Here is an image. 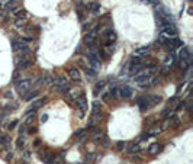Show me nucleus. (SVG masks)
Listing matches in <instances>:
<instances>
[{
	"label": "nucleus",
	"mask_w": 193,
	"mask_h": 164,
	"mask_svg": "<svg viewBox=\"0 0 193 164\" xmlns=\"http://www.w3.org/2000/svg\"><path fill=\"white\" fill-rule=\"evenodd\" d=\"M15 25H16V28H22V26H23V21H21V19H18V21L15 22Z\"/></svg>",
	"instance_id": "41"
},
{
	"label": "nucleus",
	"mask_w": 193,
	"mask_h": 164,
	"mask_svg": "<svg viewBox=\"0 0 193 164\" xmlns=\"http://www.w3.org/2000/svg\"><path fill=\"white\" fill-rule=\"evenodd\" d=\"M148 102H150V105H157L161 102V98L160 96H150L148 98Z\"/></svg>",
	"instance_id": "22"
},
{
	"label": "nucleus",
	"mask_w": 193,
	"mask_h": 164,
	"mask_svg": "<svg viewBox=\"0 0 193 164\" xmlns=\"http://www.w3.org/2000/svg\"><path fill=\"white\" fill-rule=\"evenodd\" d=\"M116 147H118V150H124L126 147V142L125 141H119L118 144H116Z\"/></svg>",
	"instance_id": "36"
},
{
	"label": "nucleus",
	"mask_w": 193,
	"mask_h": 164,
	"mask_svg": "<svg viewBox=\"0 0 193 164\" xmlns=\"http://www.w3.org/2000/svg\"><path fill=\"white\" fill-rule=\"evenodd\" d=\"M48 119V115H42V118H41V122H45Z\"/></svg>",
	"instance_id": "42"
},
{
	"label": "nucleus",
	"mask_w": 193,
	"mask_h": 164,
	"mask_svg": "<svg viewBox=\"0 0 193 164\" xmlns=\"http://www.w3.org/2000/svg\"><path fill=\"white\" fill-rule=\"evenodd\" d=\"M3 7H4V10H7V12L16 10V7H18V1H16V0H9V1H6V3L3 4Z\"/></svg>",
	"instance_id": "14"
},
{
	"label": "nucleus",
	"mask_w": 193,
	"mask_h": 164,
	"mask_svg": "<svg viewBox=\"0 0 193 164\" xmlns=\"http://www.w3.org/2000/svg\"><path fill=\"white\" fill-rule=\"evenodd\" d=\"M141 70H142V64H131L129 66V73L131 74H139Z\"/></svg>",
	"instance_id": "19"
},
{
	"label": "nucleus",
	"mask_w": 193,
	"mask_h": 164,
	"mask_svg": "<svg viewBox=\"0 0 193 164\" xmlns=\"http://www.w3.org/2000/svg\"><path fill=\"white\" fill-rule=\"evenodd\" d=\"M87 61H89V64H90L91 68H94V70H96V68H99V67H100V64H102V63H100L99 55L96 54L94 51H90V52L87 54Z\"/></svg>",
	"instance_id": "5"
},
{
	"label": "nucleus",
	"mask_w": 193,
	"mask_h": 164,
	"mask_svg": "<svg viewBox=\"0 0 193 164\" xmlns=\"http://www.w3.org/2000/svg\"><path fill=\"white\" fill-rule=\"evenodd\" d=\"M161 35H164L166 38H176V35H177V29L174 28V25L166 26V28L161 29Z\"/></svg>",
	"instance_id": "7"
},
{
	"label": "nucleus",
	"mask_w": 193,
	"mask_h": 164,
	"mask_svg": "<svg viewBox=\"0 0 193 164\" xmlns=\"http://www.w3.org/2000/svg\"><path fill=\"white\" fill-rule=\"evenodd\" d=\"M100 106H102V105H100V102L94 100V102H93V112H94V110H100Z\"/></svg>",
	"instance_id": "34"
},
{
	"label": "nucleus",
	"mask_w": 193,
	"mask_h": 164,
	"mask_svg": "<svg viewBox=\"0 0 193 164\" xmlns=\"http://www.w3.org/2000/svg\"><path fill=\"white\" fill-rule=\"evenodd\" d=\"M94 142H96V144H100L105 148L109 147V138H108V137H100V135H99V137L94 138Z\"/></svg>",
	"instance_id": "16"
},
{
	"label": "nucleus",
	"mask_w": 193,
	"mask_h": 164,
	"mask_svg": "<svg viewBox=\"0 0 193 164\" xmlns=\"http://www.w3.org/2000/svg\"><path fill=\"white\" fill-rule=\"evenodd\" d=\"M28 132H29V134H35V132H36V128H31Z\"/></svg>",
	"instance_id": "44"
},
{
	"label": "nucleus",
	"mask_w": 193,
	"mask_h": 164,
	"mask_svg": "<svg viewBox=\"0 0 193 164\" xmlns=\"http://www.w3.org/2000/svg\"><path fill=\"white\" fill-rule=\"evenodd\" d=\"M42 103H44V99H42V100H38V102H35L34 105H32V110L35 112V110L38 109V108H39V106H41Z\"/></svg>",
	"instance_id": "32"
},
{
	"label": "nucleus",
	"mask_w": 193,
	"mask_h": 164,
	"mask_svg": "<svg viewBox=\"0 0 193 164\" xmlns=\"http://www.w3.org/2000/svg\"><path fill=\"white\" fill-rule=\"evenodd\" d=\"M86 74H87V77H96L97 71H96L94 68H91V67H87V68H86Z\"/></svg>",
	"instance_id": "23"
},
{
	"label": "nucleus",
	"mask_w": 193,
	"mask_h": 164,
	"mask_svg": "<svg viewBox=\"0 0 193 164\" xmlns=\"http://www.w3.org/2000/svg\"><path fill=\"white\" fill-rule=\"evenodd\" d=\"M161 151V145H160L158 142H152L150 147H148V153L151 154V155H154V154H158Z\"/></svg>",
	"instance_id": "15"
},
{
	"label": "nucleus",
	"mask_w": 193,
	"mask_h": 164,
	"mask_svg": "<svg viewBox=\"0 0 193 164\" xmlns=\"http://www.w3.org/2000/svg\"><path fill=\"white\" fill-rule=\"evenodd\" d=\"M171 112H173V109H170V108H167L166 110H163V113H161V118H167V116H170Z\"/></svg>",
	"instance_id": "31"
},
{
	"label": "nucleus",
	"mask_w": 193,
	"mask_h": 164,
	"mask_svg": "<svg viewBox=\"0 0 193 164\" xmlns=\"http://www.w3.org/2000/svg\"><path fill=\"white\" fill-rule=\"evenodd\" d=\"M0 144L6 148V147H9L10 145V137L9 135H0Z\"/></svg>",
	"instance_id": "20"
},
{
	"label": "nucleus",
	"mask_w": 193,
	"mask_h": 164,
	"mask_svg": "<svg viewBox=\"0 0 193 164\" xmlns=\"http://www.w3.org/2000/svg\"><path fill=\"white\" fill-rule=\"evenodd\" d=\"M76 105H77V109H79V115L80 118L84 116L86 113V109H87V100H86V96L84 95H80L77 100H76Z\"/></svg>",
	"instance_id": "4"
},
{
	"label": "nucleus",
	"mask_w": 193,
	"mask_h": 164,
	"mask_svg": "<svg viewBox=\"0 0 193 164\" xmlns=\"http://www.w3.org/2000/svg\"><path fill=\"white\" fill-rule=\"evenodd\" d=\"M39 144H41V140H35V142H34V145H35V147H38Z\"/></svg>",
	"instance_id": "43"
},
{
	"label": "nucleus",
	"mask_w": 193,
	"mask_h": 164,
	"mask_svg": "<svg viewBox=\"0 0 193 164\" xmlns=\"http://www.w3.org/2000/svg\"><path fill=\"white\" fill-rule=\"evenodd\" d=\"M118 93L121 95L122 99H131L134 96V89L129 86H122L121 89H118Z\"/></svg>",
	"instance_id": "6"
},
{
	"label": "nucleus",
	"mask_w": 193,
	"mask_h": 164,
	"mask_svg": "<svg viewBox=\"0 0 193 164\" xmlns=\"http://www.w3.org/2000/svg\"><path fill=\"white\" fill-rule=\"evenodd\" d=\"M6 98H9V99H12V98H13V96H12V93H10V92H7V93H6Z\"/></svg>",
	"instance_id": "45"
},
{
	"label": "nucleus",
	"mask_w": 193,
	"mask_h": 164,
	"mask_svg": "<svg viewBox=\"0 0 193 164\" xmlns=\"http://www.w3.org/2000/svg\"><path fill=\"white\" fill-rule=\"evenodd\" d=\"M102 36L105 38V39H106V41L112 42V44H113L115 41H116V38H118V36H116V32H115L112 28H109V29H105V31L102 32Z\"/></svg>",
	"instance_id": "9"
},
{
	"label": "nucleus",
	"mask_w": 193,
	"mask_h": 164,
	"mask_svg": "<svg viewBox=\"0 0 193 164\" xmlns=\"http://www.w3.org/2000/svg\"><path fill=\"white\" fill-rule=\"evenodd\" d=\"M21 39H22L23 42H26V44H28V42H32V41H34V38H32V36H25V38H21Z\"/></svg>",
	"instance_id": "39"
},
{
	"label": "nucleus",
	"mask_w": 193,
	"mask_h": 164,
	"mask_svg": "<svg viewBox=\"0 0 193 164\" xmlns=\"http://www.w3.org/2000/svg\"><path fill=\"white\" fill-rule=\"evenodd\" d=\"M148 51H150V48H148V47H141V48H138V49H136V55H138V57H141V55H147Z\"/></svg>",
	"instance_id": "21"
},
{
	"label": "nucleus",
	"mask_w": 193,
	"mask_h": 164,
	"mask_svg": "<svg viewBox=\"0 0 193 164\" xmlns=\"http://www.w3.org/2000/svg\"><path fill=\"white\" fill-rule=\"evenodd\" d=\"M12 48L15 52H29V45L23 42L22 39H13L12 41Z\"/></svg>",
	"instance_id": "1"
},
{
	"label": "nucleus",
	"mask_w": 193,
	"mask_h": 164,
	"mask_svg": "<svg viewBox=\"0 0 193 164\" xmlns=\"http://www.w3.org/2000/svg\"><path fill=\"white\" fill-rule=\"evenodd\" d=\"M89 132H90L91 135H96V134H99V129H97L96 126H90V129H89Z\"/></svg>",
	"instance_id": "38"
},
{
	"label": "nucleus",
	"mask_w": 193,
	"mask_h": 164,
	"mask_svg": "<svg viewBox=\"0 0 193 164\" xmlns=\"http://www.w3.org/2000/svg\"><path fill=\"white\" fill-rule=\"evenodd\" d=\"M26 16H28V12H26V10H21L19 13H16V18H18V19H21V21H25V19H26Z\"/></svg>",
	"instance_id": "25"
},
{
	"label": "nucleus",
	"mask_w": 193,
	"mask_h": 164,
	"mask_svg": "<svg viewBox=\"0 0 193 164\" xmlns=\"http://www.w3.org/2000/svg\"><path fill=\"white\" fill-rule=\"evenodd\" d=\"M164 47L169 49V51H174L176 48H180L183 45V42L179 39V38H166V41H164Z\"/></svg>",
	"instance_id": "3"
},
{
	"label": "nucleus",
	"mask_w": 193,
	"mask_h": 164,
	"mask_svg": "<svg viewBox=\"0 0 193 164\" xmlns=\"http://www.w3.org/2000/svg\"><path fill=\"white\" fill-rule=\"evenodd\" d=\"M131 64H142V58H141V57H138V55H134V57H132Z\"/></svg>",
	"instance_id": "27"
},
{
	"label": "nucleus",
	"mask_w": 193,
	"mask_h": 164,
	"mask_svg": "<svg viewBox=\"0 0 193 164\" xmlns=\"http://www.w3.org/2000/svg\"><path fill=\"white\" fill-rule=\"evenodd\" d=\"M21 164H28V163H26V161H22V163H21Z\"/></svg>",
	"instance_id": "46"
},
{
	"label": "nucleus",
	"mask_w": 193,
	"mask_h": 164,
	"mask_svg": "<svg viewBox=\"0 0 193 164\" xmlns=\"http://www.w3.org/2000/svg\"><path fill=\"white\" fill-rule=\"evenodd\" d=\"M94 158H96V154H94V153H90V154H87V155H86V160H87L89 163H91Z\"/></svg>",
	"instance_id": "33"
},
{
	"label": "nucleus",
	"mask_w": 193,
	"mask_h": 164,
	"mask_svg": "<svg viewBox=\"0 0 193 164\" xmlns=\"http://www.w3.org/2000/svg\"><path fill=\"white\" fill-rule=\"evenodd\" d=\"M26 31H28L29 33H32V35H35V32H36V29H35L34 26H28V28H26Z\"/></svg>",
	"instance_id": "40"
},
{
	"label": "nucleus",
	"mask_w": 193,
	"mask_h": 164,
	"mask_svg": "<svg viewBox=\"0 0 193 164\" xmlns=\"http://www.w3.org/2000/svg\"><path fill=\"white\" fill-rule=\"evenodd\" d=\"M23 145H25V140H23V135H21V137H18V140H16V147L22 150Z\"/></svg>",
	"instance_id": "24"
},
{
	"label": "nucleus",
	"mask_w": 193,
	"mask_h": 164,
	"mask_svg": "<svg viewBox=\"0 0 193 164\" xmlns=\"http://www.w3.org/2000/svg\"><path fill=\"white\" fill-rule=\"evenodd\" d=\"M138 151H139V145L134 142V144L129 147V153H138Z\"/></svg>",
	"instance_id": "29"
},
{
	"label": "nucleus",
	"mask_w": 193,
	"mask_h": 164,
	"mask_svg": "<svg viewBox=\"0 0 193 164\" xmlns=\"http://www.w3.org/2000/svg\"><path fill=\"white\" fill-rule=\"evenodd\" d=\"M77 15H79V19L83 22L84 21V18H86V15H84V12L83 10H77Z\"/></svg>",
	"instance_id": "37"
},
{
	"label": "nucleus",
	"mask_w": 193,
	"mask_h": 164,
	"mask_svg": "<svg viewBox=\"0 0 193 164\" xmlns=\"http://www.w3.org/2000/svg\"><path fill=\"white\" fill-rule=\"evenodd\" d=\"M136 103H138V106H139V110H141V112H145V110L151 106L150 102H148V98H139L138 100H136Z\"/></svg>",
	"instance_id": "11"
},
{
	"label": "nucleus",
	"mask_w": 193,
	"mask_h": 164,
	"mask_svg": "<svg viewBox=\"0 0 193 164\" xmlns=\"http://www.w3.org/2000/svg\"><path fill=\"white\" fill-rule=\"evenodd\" d=\"M25 95H28V96H23V99H25L26 102H31V100H34L35 98H38L39 92H38V90H32V92H26Z\"/></svg>",
	"instance_id": "17"
},
{
	"label": "nucleus",
	"mask_w": 193,
	"mask_h": 164,
	"mask_svg": "<svg viewBox=\"0 0 193 164\" xmlns=\"http://www.w3.org/2000/svg\"><path fill=\"white\" fill-rule=\"evenodd\" d=\"M31 84H32V80H31V78L21 80V81L16 84V90H18V93H19V95H22V96H25V93H26V92H29Z\"/></svg>",
	"instance_id": "2"
},
{
	"label": "nucleus",
	"mask_w": 193,
	"mask_h": 164,
	"mask_svg": "<svg viewBox=\"0 0 193 164\" xmlns=\"http://www.w3.org/2000/svg\"><path fill=\"white\" fill-rule=\"evenodd\" d=\"M84 7L90 12V13H93V15H97V13L100 12V3H97V1H90V3L84 4Z\"/></svg>",
	"instance_id": "10"
},
{
	"label": "nucleus",
	"mask_w": 193,
	"mask_h": 164,
	"mask_svg": "<svg viewBox=\"0 0 193 164\" xmlns=\"http://www.w3.org/2000/svg\"><path fill=\"white\" fill-rule=\"evenodd\" d=\"M18 123H19L18 120H13V122H10V123H9V128H7V129H9V131H13V129H15V128L18 126Z\"/></svg>",
	"instance_id": "35"
},
{
	"label": "nucleus",
	"mask_w": 193,
	"mask_h": 164,
	"mask_svg": "<svg viewBox=\"0 0 193 164\" xmlns=\"http://www.w3.org/2000/svg\"><path fill=\"white\" fill-rule=\"evenodd\" d=\"M108 95H109V96H110V98H118V95H119V93H118V89L116 87H110V90H109V93H108Z\"/></svg>",
	"instance_id": "28"
},
{
	"label": "nucleus",
	"mask_w": 193,
	"mask_h": 164,
	"mask_svg": "<svg viewBox=\"0 0 193 164\" xmlns=\"http://www.w3.org/2000/svg\"><path fill=\"white\" fill-rule=\"evenodd\" d=\"M68 77H70L71 80H74V81H80V80H81L80 71L77 68H70V70H68Z\"/></svg>",
	"instance_id": "12"
},
{
	"label": "nucleus",
	"mask_w": 193,
	"mask_h": 164,
	"mask_svg": "<svg viewBox=\"0 0 193 164\" xmlns=\"http://www.w3.org/2000/svg\"><path fill=\"white\" fill-rule=\"evenodd\" d=\"M32 66V60L31 58H25V60H21L18 63V70H25V68H29Z\"/></svg>",
	"instance_id": "13"
},
{
	"label": "nucleus",
	"mask_w": 193,
	"mask_h": 164,
	"mask_svg": "<svg viewBox=\"0 0 193 164\" xmlns=\"http://www.w3.org/2000/svg\"><path fill=\"white\" fill-rule=\"evenodd\" d=\"M105 87V81H99L96 86H94V95H99V90H102Z\"/></svg>",
	"instance_id": "26"
},
{
	"label": "nucleus",
	"mask_w": 193,
	"mask_h": 164,
	"mask_svg": "<svg viewBox=\"0 0 193 164\" xmlns=\"http://www.w3.org/2000/svg\"><path fill=\"white\" fill-rule=\"evenodd\" d=\"M179 58H180V60H190V52H189V49H187L186 47H183L182 49H180Z\"/></svg>",
	"instance_id": "18"
},
{
	"label": "nucleus",
	"mask_w": 193,
	"mask_h": 164,
	"mask_svg": "<svg viewBox=\"0 0 193 164\" xmlns=\"http://www.w3.org/2000/svg\"><path fill=\"white\" fill-rule=\"evenodd\" d=\"M150 73H142V74H136L135 76V81L141 86V87H145L147 86V83L150 81Z\"/></svg>",
	"instance_id": "8"
},
{
	"label": "nucleus",
	"mask_w": 193,
	"mask_h": 164,
	"mask_svg": "<svg viewBox=\"0 0 193 164\" xmlns=\"http://www.w3.org/2000/svg\"><path fill=\"white\" fill-rule=\"evenodd\" d=\"M84 134H86V129H79V131L74 132V137H76V138H83Z\"/></svg>",
	"instance_id": "30"
}]
</instances>
